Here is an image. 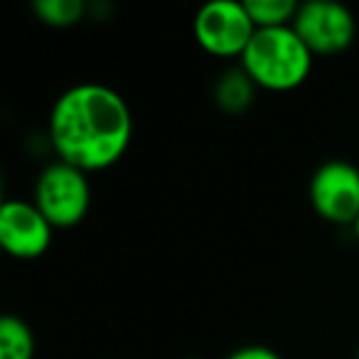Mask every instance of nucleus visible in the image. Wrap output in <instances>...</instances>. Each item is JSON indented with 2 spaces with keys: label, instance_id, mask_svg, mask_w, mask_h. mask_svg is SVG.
Masks as SVG:
<instances>
[{
  "label": "nucleus",
  "instance_id": "f257e3e1",
  "mask_svg": "<svg viewBox=\"0 0 359 359\" xmlns=\"http://www.w3.org/2000/svg\"><path fill=\"white\" fill-rule=\"evenodd\" d=\"M47 138L57 160L84 172L118 163L133 140V111L123 94L101 81H79L55 99Z\"/></svg>",
  "mask_w": 359,
  "mask_h": 359
},
{
  "label": "nucleus",
  "instance_id": "f03ea898",
  "mask_svg": "<svg viewBox=\"0 0 359 359\" xmlns=\"http://www.w3.org/2000/svg\"><path fill=\"white\" fill-rule=\"evenodd\" d=\"M313 62L315 55L293 25L259 27L241 55V69L259 89L283 94L305 84Z\"/></svg>",
  "mask_w": 359,
  "mask_h": 359
},
{
  "label": "nucleus",
  "instance_id": "7ed1b4c3",
  "mask_svg": "<svg viewBox=\"0 0 359 359\" xmlns=\"http://www.w3.org/2000/svg\"><path fill=\"white\" fill-rule=\"evenodd\" d=\"M32 202L55 229H72L81 224L91 207L89 172L65 160H52L37 175Z\"/></svg>",
  "mask_w": 359,
  "mask_h": 359
},
{
  "label": "nucleus",
  "instance_id": "20e7f679",
  "mask_svg": "<svg viewBox=\"0 0 359 359\" xmlns=\"http://www.w3.org/2000/svg\"><path fill=\"white\" fill-rule=\"evenodd\" d=\"M192 32H195L197 45L207 55L222 57V60H231V57L241 60L251 37H254L256 25L244 3L212 0L195 13Z\"/></svg>",
  "mask_w": 359,
  "mask_h": 359
},
{
  "label": "nucleus",
  "instance_id": "39448f33",
  "mask_svg": "<svg viewBox=\"0 0 359 359\" xmlns=\"http://www.w3.org/2000/svg\"><path fill=\"white\" fill-rule=\"evenodd\" d=\"M308 197L325 222L352 226L359 217V168L349 160H325L310 175Z\"/></svg>",
  "mask_w": 359,
  "mask_h": 359
},
{
  "label": "nucleus",
  "instance_id": "423d86ee",
  "mask_svg": "<svg viewBox=\"0 0 359 359\" xmlns=\"http://www.w3.org/2000/svg\"><path fill=\"white\" fill-rule=\"evenodd\" d=\"M293 27L313 55H339L357 37V18L337 0H305L300 3Z\"/></svg>",
  "mask_w": 359,
  "mask_h": 359
},
{
  "label": "nucleus",
  "instance_id": "0eeeda50",
  "mask_svg": "<svg viewBox=\"0 0 359 359\" xmlns=\"http://www.w3.org/2000/svg\"><path fill=\"white\" fill-rule=\"evenodd\" d=\"M55 226L32 200H6L0 205V244L13 259L32 261L47 254Z\"/></svg>",
  "mask_w": 359,
  "mask_h": 359
},
{
  "label": "nucleus",
  "instance_id": "6e6552de",
  "mask_svg": "<svg viewBox=\"0 0 359 359\" xmlns=\"http://www.w3.org/2000/svg\"><path fill=\"white\" fill-rule=\"evenodd\" d=\"M256 94H259V86L254 84V79L241 67H231V69L222 72L215 84V91H212L217 106L224 114L231 116H239L244 111H249L256 101Z\"/></svg>",
  "mask_w": 359,
  "mask_h": 359
},
{
  "label": "nucleus",
  "instance_id": "1a4fd4ad",
  "mask_svg": "<svg viewBox=\"0 0 359 359\" xmlns=\"http://www.w3.org/2000/svg\"><path fill=\"white\" fill-rule=\"evenodd\" d=\"M0 359H35V334L18 315L0 318Z\"/></svg>",
  "mask_w": 359,
  "mask_h": 359
},
{
  "label": "nucleus",
  "instance_id": "9d476101",
  "mask_svg": "<svg viewBox=\"0 0 359 359\" xmlns=\"http://www.w3.org/2000/svg\"><path fill=\"white\" fill-rule=\"evenodd\" d=\"M244 6L254 20L256 30H259V27L293 25L300 3H295V0H246Z\"/></svg>",
  "mask_w": 359,
  "mask_h": 359
},
{
  "label": "nucleus",
  "instance_id": "9b49d317",
  "mask_svg": "<svg viewBox=\"0 0 359 359\" xmlns=\"http://www.w3.org/2000/svg\"><path fill=\"white\" fill-rule=\"evenodd\" d=\"M32 11L50 27H72L86 15L84 0H35Z\"/></svg>",
  "mask_w": 359,
  "mask_h": 359
},
{
  "label": "nucleus",
  "instance_id": "f8f14e48",
  "mask_svg": "<svg viewBox=\"0 0 359 359\" xmlns=\"http://www.w3.org/2000/svg\"><path fill=\"white\" fill-rule=\"evenodd\" d=\"M224 359H283V357L276 349L266 347V344H244V347L231 349Z\"/></svg>",
  "mask_w": 359,
  "mask_h": 359
},
{
  "label": "nucleus",
  "instance_id": "ddd939ff",
  "mask_svg": "<svg viewBox=\"0 0 359 359\" xmlns=\"http://www.w3.org/2000/svg\"><path fill=\"white\" fill-rule=\"evenodd\" d=\"M352 231H354V239L359 241V217H357V222L352 224Z\"/></svg>",
  "mask_w": 359,
  "mask_h": 359
},
{
  "label": "nucleus",
  "instance_id": "4468645a",
  "mask_svg": "<svg viewBox=\"0 0 359 359\" xmlns=\"http://www.w3.org/2000/svg\"><path fill=\"white\" fill-rule=\"evenodd\" d=\"M182 359H205V357H182Z\"/></svg>",
  "mask_w": 359,
  "mask_h": 359
},
{
  "label": "nucleus",
  "instance_id": "2eb2a0df",
  "mask_svg": "<svg viewBox=\"0 0 359 359\" xmlns=\"http://www.w3.org/2000/svg\"><path fill=\"white\" fill-rule=\"evenodd\" d=\"M357 359H359V347H357Z\"/></svg>",
  "mask_w": 359,
  "mask_h": 359
}]
</instances>
